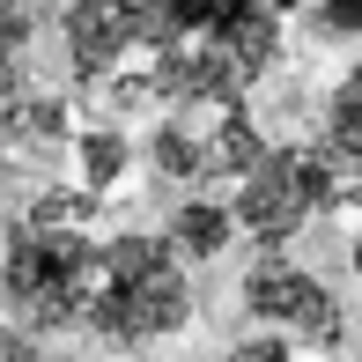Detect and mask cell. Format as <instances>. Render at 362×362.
Listing matches in <instances>:
<instances>
[{"mask_svg": "<svg viewBox=\"0 0 362 362\" xmlns=\"http://www.w3.org/2000/svg\"><path fill=\"white\" fill-rule=\"evenodd\" d=\"M67 67L111 111H229L281 52L274 0H67Z\"/></svg>", "mask_w": 362, "mask_h": 362, "instance_id": "obj_1", "label": "cell"}, {"mask_svg": "<svg viewBox=\"0 0 362 362\" xmlns=\"http://www.w3.org/2000/svg\"><path fill=\"white\" fill-rule=\"evenodd\" d=\"M104 244L89 237V192H37L0 237V310L23 333H67L89 318Z\"/></svg>", "mask_w": 362, "mask_h": 362, "instance_id": "obj_2", "label": "cell"}, {"mask_svg": "<svg viewBox=\"0 0 362 362\" xmlns=\"http://www.w3.org/2000/svg\"><path fill=\"white\" fill-rule=\"evenodd\" d=\"M185 318H192V281H185V259L170 252V237H148V229L111 237L96 296H89V333L111 348H148V340L185 333Z\"/></svg>", "mask_w": 362, "mask_h": 362, "instance_id": "obj_3", "label": "cell"}, {"mask_svg": "<svg viewBox=\"0 0 362 362\" xmlns=\"http://www.w3.org/2000/svg\"><path fill=\"white\" fill-rule=\"evenodd\" d=\"M333 207H340V170L325 163V148L288 141V148H267V163L237 185L229 215H237V229L252 244L281 252L288 237H303V229L318 215H333Z\"/></svg>", "mask_w": 362, "mask_h": 362, "instance_id": "obj_4", "label": "cell"}, {"mask_svg": "<svg viewBox=\"0 0 362 362\" xmlns=\"http://www.w3.org/2000/svg\"><path fill=\"white\" fill-rule=\"evenodd\" d=\"M244 310H252L267 333H281V340H318V348L340 340V296L310 267H288L281 252H267L244 274Z\"/></svg>", "mask_w": 362, "mask_h": 362, "instance_id": "obj_5", "label": "cell"}, {"mask_svg": "<svg viewBox=\"0 0 362 362\" xmlns=\"http://www.w3.org/2000/svg\"><path fill=\"white\" fill-rule=\"evenodd\" d=\"M318 148L340 170V207H355V267H362V59L333 81V96H325Z\"/></svg>", "mask_w": 362, "mask_h": 362, "instance_id": "obj_6", "label": "cell"}, {"mask_svg": "<svg viewBox=\"0 0 362 362\" xmlns=\"http://www.w3.org/2000/svg\"><path fill=\"white\" fill-rule=\"evenodd\" d=\"M0 141L45 156V148L74 141V119H67V104H59V96H23V89H15L8 104H0Z\"/></svg>", "mask_w": 362, "mask_h": 362, "instance_id": "obj_7", "label": "cell"}, {"mask_svg": "<svg viewBox=\"0 0 362 362\" xmlns=\"http://www.w3.org/2000/svg\"><path fill=\"white\" fill-rule=\"evenodd\" d=\"M148 163H156V177H170V185H207V126H192V119H163L156 134H148Z\"/></svg>", "mask_w": 362, "mask_h": 362, "instance_id": "obj_8", "label": "cell"}, {"mask_svg": "<svg viewBox=\"0 0 362 362\" xmlns=\"http://www.w3.org/2000/svg\"><path fill=\"white\" fill-rule=\"evenodd\" d=\"M259 163H267V134L252 126V111L244 104H229V111H215V126H207V170L215 177H252Z\"/></svg>", "mask_w": 362, "mask_h": 362, "instance_id": "obj_9", "label": "cell"}, {"mask_svg": "<svg viewBox=\"0 0 362 362\" xmlns=\"http://www.w3.org/2000/svg\"><path fill=\"white\" fill-rule=\"evenodd\" d=\"M74 163H81V192L104 200V192H119L126 170H134V141H126L119 126H81L74 134Z\"/></svg>", "mask_w": 362, "mask_h": 362, "instance_id": "obj_10", "label": "cell"}, {"mask_svg": "<svg viewBox=\"0 0 362 362\" xmlns=\"http://www.w3.org/2000/svg\"><path fill=\"white\" fill-rule=\"evenodd\" d=\"M229 237H237V215L215 200H185V207H170V252L177 259H215L229 252Z\"/></svg>", "mask_w": 362, "mask_h": 362, "instance_id": "obj_11", "label": "cell"}, {"mask_svg": "<svg viewBox=\"0 0 362 362\" xmlns=\"http://www.w3.org/2000/svg\"><path fill=\"white\" fill-rule=\"evenodd\" d=\"M23 59H30V0H0V104L23 89Z\"/></svg>", "mask_w": 362, "mask_h": 362, "instance_id": "obj_12", "label": "cell"}, {"mask_svg": "<svg viewBox=\"0 0 362 362\" xmlns=\"http://www.w3.org/2000/svg\"><path fill=\"white\" fill-rule=\"evenodd\" d=\"M274 8L303 15L318 37H362V0H274Z\"/></svg>", "mask_w": 362, "mask_h": 362, "instance_id": "obj_13", "label": "cell"}, {"mask_svg": "<svg viewBox=\"0 0 362 362\" xmlns=\"http://www.w3.org/2000/svg\"><path fill=\"white\" fill-rule=\"evenodd\" d=\"M229 362H288V340L259 333V340H244V348H229Z\"/></svg>", "mask_w": 362, "mask_h": 362, "instance_id": "obj_14", "label": "cell"}, {"mask_svg": "<svg viewBox=\"0 0 362 362\" xmlns=\"http://www.w3.org/2000/svg\"><path fill=\"white\" fill-rule=\"evenodd\" d=\"M0 362H30V348H23V333L8 325V310H0Z\"/></svg>", "mask_w": 362, "mask_h": 362, "instance_id": "obj_15", "label": "cell"}, {"mask_svg": "<svg viewBox=\"0 0 362 362\" xmlns=\"http://www.w3.org/2000/svg\"><path fill=\"white\" fill-rule=\"evenodd\" d=\"M0 185H8V156H0Z\"/></svg>", "mask_w": 362, "mask_h": 362, "instance_id": "obj_16", "label": "cell"}]
</instances>
